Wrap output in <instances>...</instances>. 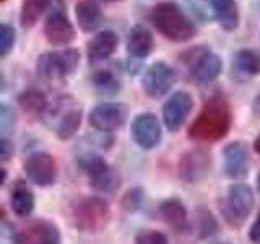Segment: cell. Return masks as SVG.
I'll return each mask as SVG.
<instances>
[{"mask_svg":"<svg viewBox=\"0 0 260 244\" xmlns=\"http://www.w3.org/2000/svg\"><path fill=\"white\" fill-rule=\"evenodd\" d=\"M233 124V114L228 101L215 96L203 104L199 116L189 127V137L199 142H216L228 135Z\"/></svg>","mask_w":260,"mask_h":244,"instance_id":"obj_1","label":"cell"},{"mask_svg":"<svg viewBox=\"0 0 260 244\" xmlns=\"http://www.w3.org/2000/svg\"><path fill=\"white\" fill-rule=\"evenodd\" d=\"M151 23L162 36L174 43H184L195 35L193 23L173 2H161L153 7Z\"/></svg>","mask_w":260,"mask_h":244,"instance_id":"obj_2","label":"cell"},{"mask_svg":"<svg viewBox=\"0 0 260 244\" xmlns=\"http://www.w3.org/2000/svg\"><path fill=\"white\" fill-rule=\"evenodd\" d=\"M109 203L101 197H80L72 205V222L80 231H100L109 223Z\"/></svg>","mask_w":260,"mask_h":244,"instance_id":"obj_3","label":"cell"},{"mask_svg":"<svg viewBox=\"0 0 260 244\" xmlns=\"http://www.w3.org/2000/svg\"><path fill=\"white\" fill-rule=\"evenodd\" d=\"M254 192L246 184H233L221 202V215L231 228H241L254 208Z\"/></svg>","mask_w":260,"mask_h":244,"instance_id":"obj_4","label":"cell"},{"mask_svg":"<svg viewBox=\"0 0 260 244\" xmlns=\"http://www.w3.org/2000/svg\"><path fill=\"white\" fill-rule=\"evenodd\" d=\"M77 163L81 168V171L88 176L91 187L98 192L111 194L116 189H119L120 177L117 174V171L112 166H109L106 160H103L101 157L93 153H83L78 157Z\"/></svg>","mask_w":260,"mask_h":244,"instance_id":"obj_5","label":"cell"},{"mask_svg":"<svg viewBox=\"0 0 260 244\" xmlns=\"http://www.w3.org/2000/svg\"><path fill=\"white\" fill-rule=\"evenodd\" d=\"M80 62L77 49H65L62 52H46L38 57L36 73L43 80H59L75 72Z\"/></svg>","mask_w":260,"mask_h":244,"instance_id":"obj_6","label":"cell"},{"mask_svg":"<svg viewBox=\"0 0 260 244\" xmlns=\"http://www.w3.org/2000/svg\"><path fill=\"white\" fill-rule=\"evenodd\" d=\"M44 35L49 43L54 46H63L75 38V29H73L67 13H65L62 0H54L51 12L46 18Z\"/></svg>","mask_w":260,"mask_h":244,"instance_id":"obj_7","label":"cell"},{"mask_svg":"<svg viewBox=\"0 0 260 244\" xmlns=\"http://www.w3.org/2000/svg\"><path fill=\"white\" fill-rule=\"evenodd\" d=\"M16 244H60V231L49 220H32L13 234Z\"/></svg>","mask_w":260,"mask_h":244,"instance_id":"obj_8","label":"cell"},{"mask_svg":"<svg viewBox=\"0 0 260 244\" xmlns=\"http://www.w3.org/2000/svg\"><path fill=\"white\" fill-rule=\"evenodd\" d=\"M210 168V153L202 148H192L185 151L179 160V177L187 184H197L208 176Z\"/></svg>","mask_w":260,"mask_h":244,"instance_id":"obj_9","label":"cell"},{"mask_svg":"<svg viewBox=\"0 0 260 244\" xmlns=\"http://www.w3.org/2000/svg\"><path fill=\"white\" fill-rule=\"evenodd\" d=\"M23 168L29 181L39 187H49L57 181V163L49 153L38 151L29 155Z\"/></svg>","mask_w":260,"mask_h":244,"instance_id":"obj_10","label":"cell"},{"mask_svg":"<svg viewBox=\"0 0 260 244\" xmlns=\"http://www.w3.org/2000/svg\"><path fill=\"white\" fill-rule=\"evenodd\" d=\"M176 83V72L173 67H169L165 62H154L151 67L145 72L142 78V86L145 93L150 98H158L165 96L171 88Z\"/></svg>","mask_w":260,"mask_h":244,"instance_id":"obj_11","label":"cell"},{"mask_svg":"<svg viewBox=\"0 0 260 244\" xmlns=\"http://www.w3.org/2000/svg\"><path fill=\"white\" fill-rule=\"evenodd\" d=\"M127 108L120 103H104L96 106L89 114V124L100 132H112L125 124Z\"/></svg>","mask_w":260,"mask_h":244,"instance_id":"obj_12","label":"cell"},{"mask_svg":"<svg viewBox=\"0 0 260 244\" xmlns=\"http://www.w3.org/2000/svg\"><path fill=\"white\" fill-rule=\"evenodd\" d=\"M132 137L143 150H153L161 142V124L154 114L145 112L132 122Z\"/></svg>","mask_w":260,"mask_h":244,"instance_id":"obj_13","label":"cell"},{"mask_svg":"<svg viewBox=\"0 0 260 244\" xmlns=\"http://www.w3.org/2000/svg\"><path fill=\"white\" fill-rule=\"evenodd\" d=\"M193 108V100L189 93L177 92L169 98L168 103L162 108V120L165 126L171 132H177L182 127L185 119L189 117V114Z\"/></svg>","mask_w":260,"mask_h":244,"instance_id":"obj_14","label":"cell"},{"mask_svg":"<svg viewBox=\"0 0 260 244\" xmlns=\"http://www.w3.org/2000/svg\"><path fill=\"white\" fill-rule=\"evenodd\" d=\"M224 160V173L231 179H241L249 173L250 155L249 148L244 142L228 143L223 150Z\"/></svg>","mask_w":260,"mask_h":244,"instance_id":"obj_15","label":"cell"},{"mask_svg":"<svg viewBox=\"0 0 260 244\" xmlns=\"http://www.w3.org/2000/svg\"><path fill=\"white\" fill-rule=\"evenodd\" d=\"M51 116L55 117V134L60 140H69L77 134V130L81 126V116L83 112L78 106H67L59 103L55 109L51 111Z\"/></svg>","mask_w":260,"mask_h":244,"instance_id":"obj_16","label":"cell"},{"mask_svg":"<svg viewBox=\"0 0 260 244\" xmlns=\"http://www.w3.org/2000/svg\"><path fill=\"white\" fill-rule=\"evenodd\" d=\"M119 44V38L114 31H101L88 44V59L91 62H101L112 55Z\"/></svg>","mask_w":260,"mask_h":244,"instance_id":"obj_17","label":"cell"},{"mask_svg":"<svg viewBox=\"0 0 260 244\" xmlns=\"http://www.w3.org/2000/svg\"><path fill=\"white\" fill-rule=\"evenodd\" d=\"M221 70H223L221 59L213 52H207L200 55L197 62L193 64L192 78L197 83H208V81H213L221 73Z\"/></svg>","mask_w":260,"mask_h":244,"instance_id":"obj_18","label":"cell"},{"mask_svg":"<svg viewBox=\"0 0 260 244\" xmlns=\"http://www.w3.org/2000/svg\"><path fill=\"white\" fill-rule=\"evenodd\" d=\"M159 214L161 218L177 231H184L187 225H189V222H187V208L184 202L176 197L162 200L159 205Z\"/></svg>","mask_w":260,"mask_h":244,"instance_id":"obj_19","label":"cell"},{"mask_svg":"<svg viewBox=\"0 0 260 244\" xmlns=\"http://www.w3.org/2000/svg\"><path fill=\"white\" fill-rule=\"evenodd\" d=\"M153 49V36L150 29L137 24L128 33L127 38V51L135 59H145Z\"/></svg>","mask_w":260,"mask_h":244,"instance_id":"obj_20","label":"cell"},{"mask_svg":"<svg viewBox=\"0 0 260 244\" xmlns=\"http://www.w3.org/2000/svg\"><path fill=\"white\" fill-rule=\"evenodd\" d=\"M35 203H36L35 194H32L29 187L23 181L16 182L15 189L12 191V197H10V205H12L13 214L20 218H26L32 214V210H35Z\"/></svg>","mask_w":260,"mask_h":244,"instance_id":"obj_21","label":"cell"},{"mask_svg":"<svg viewBox=\"0 0 260 244\" xmlns=\"http://www.w3.org/2000/svg\"><path fill=\"white\" fill-rule=\"evenodd\" d=\"M75 16L78 26L83 31H93L100 26L103 13L101 7L94 0H80L75 5Z\"/></svg>","mask_w":260,"mask_h":244,"instance_id":"obj_22","label":"cell"},{"mask_svg":"<svg viewBox=\"0 0 260 244\" xmlns=\"http://www.w3.org/2000/svg\"><path fill=\"white\" fill-rule=\"evenodd\" d=\"M218 23L226 31H234L239 24V10L234 0H210Z\"/></svg>","mask_w":260,"mask_h":244,"instance_id":"obj_23","label":"cell"},{"mask_svg":"<svg viewBox=\"0 0 260 244\" xmlns=\"http://www.w3.org/2000/svg\"><path fill=\"white\" fill-rule=\"evenodd\" d=\"M18 104L32 116H41L47 109V98L39 89H26L18 96Z\"/></svg>","mask_w":260,"mask_h":244,"instance_id":"obj_24","label":"cell"},{"mask_svg":"<svg viewBox=\"0 0 260 244\" xmlns=\"http://www.w3.org/2000/svg\"><path fill=\"white\" fill-rule=\"evenodd\" d=\"M51 4V0H23L21 13H20V23L23 28H31L39 16L44 13V10Z\"/></svg>","mask_w":260,"mask_h":244,"instance_id":"obj_25","label":"cell"},{"mask_svg":"<svg viewBox=\"0 0 260 244\" xmlns=\"http://www.w3.org/2000/svg\"><path fill=\"white\" fill-rule=\"evenodd\" d=\"M234 65L247 75H257L260 73V55L250 49H242L236 54Z\"/></svg>","mask_w":260,"mask_h":244,"instance_id":"obj_26","label":"cell"},{"mask_svg":"<svg viewBox=\"0 0 260 244\" xmlns=\"http://www.w3.org/2000/svg\"><path fill=\"white\" fill-rule=\"evenodd\" d=\"M195 220H197V228H199V234L202 239H207L210 236L216 234L218 222H216V218L211 215V211H208L207 208H199Z\"/></svg>","mask_w":260,"mask_h":244,"instance_id":"obj_27","label":"cell"},{"mask_svg":"<svg viewBox=\"0 0 260 244\" xmlns=\"http://www.w3.org/2000/svg\"><path fill=\"white\" fill-rule=\"evenodd\" d=\"M93 83L100 89V93H116L120 83L109 70H100L93 75Z\"/></svg>","mask_w":260,"mask_h":244,"instance_id":"obj_28","label":"cell"},{"mask_svg":"<svg viewBox=\"0 0 260 244\" xmlns=\"http://www.w3.org/2000/svg\"><path fill=\"white\" fill-rule=\"evenodd\" d=\"M143 203H145V189H142V187H132L122 197L120 205L125 211L134 214V211H138L142 208Z\"/></svg>","mask_w":260,"mask_h":244,"instance_id":"obj_29","label":"cell"},{"mask_svg":"<svg viewBox=\"0 0 260 244\" xmlns=\"http://www.w3.org/2000/svg\"><path fill=\"white\" fill-rule=\"evenodd\" d=\"M135 244H169V241L165 233L156 230H145L137 234Z\"/></svg>","mask_w":260,"mask_h":244,"instance_id":"obj_30","label":"cell"},{"mask_svg":"<svg viewBox=\"0 0 260 244\" xmlns=\"http://www.w3.org/2000/svg\"><path fill=\"white\" fill-rule=\"evenodd\" d=\"M15 44V29L8 24H2L0 28V52L5 57Z\"/></svg>","mask_w":260,"mask_h":244,"instance_id":"obj_31","label":"cell"},{"mask_svg":"<svg viewBox=\"0 0 260 244\" xmlns=\"http://www.w3.org/2000/svg\"><path fill=\"white\" fill-rule=\"evenodd\" d=\"M13 126H15V114L7 104H4L2 111H0V127H2V135L7 137V134L10 132V130H13Z\"/></svg>","mask_w":260,"mask_h":244,"instance_id":"obj_32","label":"cell"},{"mask_svg":"<svg viewBox=\"0 0 260 244\" xmlns=\"http://www.w3.org/2000/svg\"><path fill=\"white\" fill-rule=\"evenodd\" d=\"M10 157H13V145L7 137H2V142H0V158H2V161H8Z\"/></svg>","mask_w":260,"mask_h":244,"instance_id":"obj_33","label":"cell"},{"mask_svg":"<svg viewBox=\"0 0 260 244\" xmlns=\"http://www.w3.org/2000/svg\"><path fill=\"white\" fill-rule=\"evenodd\" d=\"M249 238L254 244H260V214L257 215L255 222L252 223L250 230H249Z\"/></svg>","mask_w":260,"mask_h":244,"instance_id":"obj_34","label":"cell"},{"mask_svg":"<svg viewBox=\"0 0 260 244\" xmlns=\"http://www.w3.org/2000/svg\"><path fill=\"white\" fill-rule=\"evenodd\" d=\"M252 109H254V112L260 117V95L254 100V104H252Z\"/></svg>","mask_w":260,"mask_h":244,"instance_id":"obj_35","label":"cell"},{"mask_svg":"<svg viewBox=\"0 0 260 244\" xmlns=\"http://www.w3.org/2000/svg\"><path fill=\"white\" fill-rule=\"evenodd\" d=\"M254 150H255L257 153H260V134L255 137V140H254Z\"/></svg>","mask_w":260,"mask_h":244,"instance_id":"obj_36","label":"cell"},{"mask_svg":"<svg viewBox=\"0 0 260 244\" xmlns=\"http://www.w3.org/2000/svg\"><path fill=\"white\" fill-rule=\"evenodd\" d=\"M5 181H7V171L2 169V184H5Z\"/></svg>","mask_w":260,"mask_h":244,"instance_id":"obj_37","label":"cell"},{"mask_svg":"<svg viewBox=\"0 0 260 244\" xmlns=\"http://www.w3.org/2000/svg\"><path fill=\"white\" fill-rule=\"evenodd\" d=\"M257 191H258V194H260V173L257 174Z\"/></svg>","mask_w":260,"mask_h":244,"instance_id":"obj_38","label":"cell"},{"mask_svg":"<svg viewBox=\"0 0 260 244\" xmlns=\"http://www.w3.org/2000/svg\"><path fill=\"white\" fill-rule=\"evenodd\" d=\"M213 244H231V242H213Z\"/></svg>","mask_w":260,"mask_h":244,"instance_id":"obj_39","label":"cell"},{"mask_svg":"<svg viewBox=\"0 0 260 244\" xmlns=\"http://www.w3.org/2000/svg\"><path fill=\"white\" fill-rule=\"evenodd\" d=\"M106 2H114V0H106Z\"/></svg>","mask_w":260,"mask_h":244,"instance_id":"obj_40","label":"cell"},{"mask_svg":"<svg viewBox=\"0 0 260 244\" xmlns=\"http://www.w3.org/2000/svg\"><path fill=\"white\" fill-rule=\"evenodd\" d=\"M2 2H4V0H2Z\"/></svg>","mask_w":260,"mask_h":244,"instance_id":"obj_41","label":"cell"}]
</instances>
